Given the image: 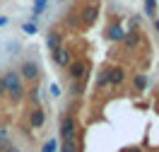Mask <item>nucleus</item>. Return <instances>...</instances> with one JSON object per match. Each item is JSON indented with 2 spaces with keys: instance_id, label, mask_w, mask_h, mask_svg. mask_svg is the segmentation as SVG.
I'll use <instances>...</instances> for the list:
<instances>
[{
  "instance_id": "nucleus-16",
  "label": "nucleus",
  "mask_w": 159,
  "mask_h": 152,
  "mask_svg": "<svg viewBox=\"0 0 159 152\" xmlns=\"http://www.w3.org/2000/svg\"><path fill=\"white\" fill-rule=\"evenodd\" d=\"M94 85H97V90H106V87H109V68H104V70L97 75V82H94Z\"/></svg>"
},
{
  "instance_id": "nucleus-13",
  "label": "nucleus",
  "mask_w": 159,
  "mask_h": 152,
  "mask_svg": "<svg viewBox=\"0 0 159 152\" xmlns=\"http://www.w3.org/2000/svg\"><path fill=\"white\" fill-rule=\"evenodd\" d=\"M24 99L29 101V109L31 106H41V90L34 85L31 90H27V97H24Z\"/></svg>"
},
{
  "instance_id": "nucleus-6",
  "label": "nucleus",
  "mask_w": 159,
  "mask_h": 152,
  "mask_svg": "<svg viewBox=\"0 0 159 152\" xmlns=\"http://www.w3.org/2000/svg\"><path fill=\"white\" fill-rule=\"evenodd\" d=\"M99 17V5L97 2H92V5H84L82 10H80V22L84 24V27H92L94 22Z\"/></svg>"
},
{
  "instance_id": "nucleus-17",
  "label": "nucleus",
  "mask_w": 159,
  "mask_h": 152,
  "mask_svg": "<svg viewBox=\"0 0 159 152\" xmlns=\"http://www.w3.org/2000/svg\"><path fill=\"white\" fill-rule=\"evenodd\" d=\"M46 2H48V0H34V7H31V22L36 20V17H39L41 12H43V7H46Z\"/></svg>"
},
{
  "instance_id": "nucleus-9",
  "label": "nucleus",
  "mask_w": 159,
  "mask_h": 152,
  "mask_svg": "<svg viewBox=\"0 0 159 152\" xmlns=\"http://www.w3.org/2000/svg\"><path fill=\"white\" fill-rule=\"evenodd\" d=\"M104 34H106V39H109V41H120V39H123V34H125V29L120 27L118 22H111V24H106V31H104Z\"/></svg>"
},
{
  "instance_id": "nucleus-4",
  "label": "nucleus",
  "mask_w": 159,
  "mask_h": 152,
  "mask_svg": "<svg viewBox=\"0 0 159 152\" xmlns=\"http://www.w3.org/2000/svg\"><path fill=\"white\" fill-rule=\"evenodd\" d=\"M17 75L22 77V82H36L39 75H41V70H39V65H36V61H22Z\"/></svg>"
},
{
  "instance_id": "nucleus-19",
  "label": "nucleus",
  "mask_w": 159,
  "mask_h": 152,
  "mask_svg": "<svg viewBox=\"0 0 159 152\" xmlns=\"http://www.w3.org/2000/svg\"><path fill=\"white\" fill-rule=\"evenodd\" d=\"M145 12L149 17H157V0H145Z\"/></svg>"
},
{
  "instance_id": "nucleus-20",
  "label": "nucleus",
  "mask_w": 159,
  "mask_h": 152,
  "mask_svg": "<svg viewBox=\"0 0 159 152\" xmlns=\"http://www.w3.org/2000/svg\"><path fill=\"white\" fill-rule=\"evenodd\" d=\"M22 31H24V34H36V22H24V24H22Z\"/></svg>"
},
{
  "instance_id": "nucleus-25",
  "label": "nucleus",
  "mask_w": 159,
  "mask_h": 152,
  "mask_svg": "<svg viewBox=\"0 0 159 152\" xmlns=\"http://www.w3.org/2000/svg\"><path fill=\"white\" fill-rule=\"evenodd\" d=\"M2 138H7V128H2V126H0V140H2Z\"/></svg>"
},
{
  "instance_id": "nucleus-27",
  "label": "nucleus",
  "mask_w": 159,
  "mask_h": 152,
  "mask_svg": "<svg viewBox=\"0 0 159 152\" xmlns=\"http://www.w3.org/2000/svg\"><path fill=\"white\" fill-rule=\"evenodd\" d=\"M7 24V17H0V27H5Z\"/></svg>"
},
{
  "instance_id": "nucleus-26",
  "label": "nucleus",
  "mask_w": 159,
  "mask_h": 152,
  "mask_svg": "<svg viewBox=\"0 0 159 152\" xmlns=\"http://www.w3.org/2000/svg\"><path fill=\"white\" fill-rule=\"evenodd\" d=\"M5 152H22V150H20V147H15V145H10V147H7Z\"/></svg>"
},
{
  "instance_id": "nucleus-23",
  "label": "nucleus",
  "mask_w": 159,
  "mask_h": 152,
  "mask_svg": "<svg viewBox=\"0 0 159 152\" xmlns=\"http://www.w3.org/2000/svg\"><path fill=\"white\" fill-rule=\"evenodd\" d=\"M5 97V82H2V75H0V99Z\"/></svg>"
},
{
  "instance_id": "nucleus-10",
  "label": "nucleus",
  "mask_w": 159,
  "mask_h": 152,
  "mask_svg": "<svg viewBox=\"0 0 159 152\" xmlns=\"http://www.w3.org/2000/svg\"><path fill=\"white\" fill-rule=\"evenodd\" d=\"M147 87H149V77L145 72H135V75H133V90L138 92V94H142Z\"/></svg>"
},
{
  "instance_id": "nucleus-21",
  "label": "nucleus",
  "mask_w": 159,
  "mask_h": 152,
  "mask_svg": "<svg viewBox=\"0 0 159 152\" xmlns=\"http://www.w3.org/2000/svg\"><path fill=\"white\" fill-rule=\"evenodd\" d=\"M48 90H51V97H60V87L56 85V82H51V87H48Z\"/></svg>"
},
{
  "instance_id": "nucleus-18",
  "label": "nucleus",
  "mask_w": 159,
  "mask_h": 152,
  "mask_svg": "<svg viewBox=\"0 0 159 152\" xmlns=\"http://www.w3.org/2000/svg\"><path fill=\"white\" fill-rule=\"evenodd\" d=\"M41 152H58V140H56V138L46 140L43 145H41Z\"/></svg>"
},
{
  "instance_id": "nucleus-12",
  "label": "nucleus",
  "mask_w": 159,
  "mask_h": 152,
  "mask_svg": "<svg viewBox=\"0 0 159 152\" xmlns=\"http://www.w3.org/2000/svg\"><path fill=\"white\" fill-rule=\"evenodd\" d=\"M70 94L75 97V99H80V97H84V92H87V80H80V82H70L68 85Z\"/></svg>"
},
{
  "instance_id": "nucleus-8",
  "label": "nucleus",
  "mask_w": 159,
  "mask_h": 152,
  "mask_svg": "<svg viewBox=\"0 0 159 152\" xmlns=\"http://www.w3.org/2000/svg\"><path fill=\"white\" fill-rule=\"evenodd\" d=\"M125 68L123 65H113V68H109V87H120L123 82H125Z\"/></svg>"
},
{
  "instance_id": "nucleus-14",
  "label": "nucleus",
  "mask_w": 159,
  "mask_h": 152,
  "mask_svg": "<svg viewBox=\"0 0 159 152\" xmlns=\"http://www.w3.org/2000/svg\"><path fill=\"white\" fill-rule=\"evenodd\" d=\"M46 44H48V48L51 51H56L58 48V46H63V34H60V31H48V36H46Z\"/></svg>"
},
{
  "instance_id": "nucleus-1",
  "label": "nucleus",
  "mask_w": 159,
  "mask_h": 152,
  "mask_svg": "<svg viewBox=\"0 0 159 152\" xmlns=\"http://www.w3.org/2000/svg\"><path fill=\"white\" fill-rule=\"evenodd\" d=\"M2 82H5V97L12 101V104H20L27 97V87L22 77L17 75V70H5L2 72Z\"/></svg>"
},
{
  "instance_id": "nucleus-11",
  "label": "nucleus",
  "mask_w": 159,
  "mask_h": 152,
  "mask_svg": "<svg viewBox=\"0 0 159 152\" xmlns=\"http://www.w3.org/2000/svg\"><path fill=\"white\" fill-rule=\"evenodd\" d=\"M120 41H123V46H128V48H138V46H140V41H142V36H140L138 29H135V31H125Z\"/></svg>"
},
{
  "instance_id": "nucleus-2",
  "label": "nucleus",
  "mask_w": 159,
  "mask_h": 152,
  "mask_svg": "<svg viewBox=\"0 0 159 152\" xmlns=\"http://www.w3.org/2000/svg\"><path fill=\"white\" fill-rule=\"evenodd\" d=\"M89 70H92V65L84 61V58H72V61L65 65V77H68V82L89 80Z\"/></svg>"
},
{
  "instance_id": "nucleus-3",
  "label": "nucleus",
  "mask_w": 159,
  "mask_h": 152,
  "mask_svg": "<svg viewBox=\"0 0 159 152\" xmlns=\"http://www.w3.org/2000/svg\"><path fill=\"white\" fill-rule=\"evenodd\" d=\"M58 133H60L58 140H72V138L77 135V121H75V116H72L70 111H65L63 116H60Z\"/></svg>"
},
{
  "instance_id": "nucleus-15",
  "label": "nucleus",
  "mask_w": 159,
  "mask_h": 152,
  "mask_svg": "<svg viewBox=\"0 0 159 152\" xmlns=\"http://www.w3.org/2000/svg\"><path fill=\"white\" fill-rule=\"evenodd\" d=\"M58 152H80V145L77 140H58Z\"/></svg>"
},
{
  "instance_id": "nucleus-7",
  "label": "nucleus",
  "mask_w": 159,
  "mask_h": 152,
  "mask_svg": "<svg viewBox=\"0 0 159 152\" xmlns=\"http://www.w3.org/2000/svg\"><path fill=\"white\" fill-rule=\"evenodd\" d=\"M51 56H53V63H56L58 68H63V70H65V65L72 61V53H70L68 46H58L56 51H51Z\"/></svg>"
},
{
  "instance_id": "nucleus-28",
  "label": "nucleus",
  "mask_w": 159,
  "mask_h": 152,
  "mask_svg": "<svg viewBox=\"0 0 159 152\" xmlns=\"http://www.w3.org/2000/svg\"><path fill=\"white\" fill-rule=\"evenodd\" d=\"M154 29H157V34H159V20H154Z\"/></svg>"
},
{
  "instance_id": "nucleus-24",
  "label": "nucleus",
  "mask_w": 159,
  "mask_h": 152,
  "mask_svg": "<svg viewBox=\"0 0 159 152\" xmlns=\"http://www.w3.org/2000/svg\"><path fill=\"white\" fill-rule=\"evenodd\" d=\"M123 152H145V150H142V147H125Z\"/></svg>"
},
{
  "instance_id": "nucleus-22",
  "label": "nucleus",
  "mask_w": 159,
  "mask_h": 152,
  "mask_svg": "<svg viewBox=\"0 0 159 152\" xmlns=\"http://www.w3.org/2000/svg\"><path fill=\"white\" fill-rule=\"evenodd\" d=\"M12 142H10V138H2V140H0V152H5L7 150V147H10Z\"/></svg>"
},
{
  "instance_id": "nucleus-5",
  "label": "nucleus",
  "mask_w": 159,
  "mask_h": 152,
  "mask_svg": "<svg viewBox=\"0 0 159 152\" xmlns=\"http://www.w3.org/2000/svg\"><path fill=\"white\" fill-rule=\"evenodd\" d=\"M27 126H29L31 131H39L46 126V111L41 109V106H31L29 111H27Z\"/></svg>"
}]
</instances>
